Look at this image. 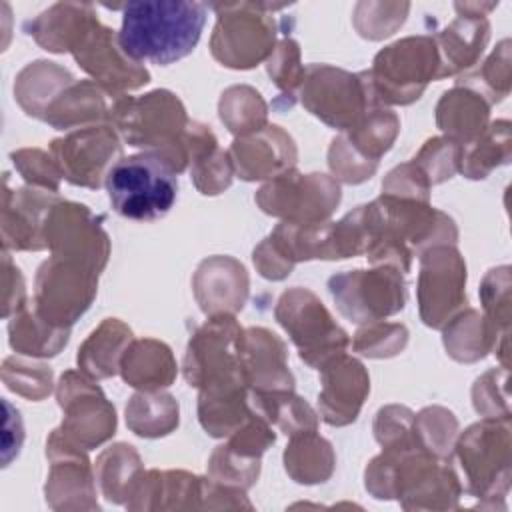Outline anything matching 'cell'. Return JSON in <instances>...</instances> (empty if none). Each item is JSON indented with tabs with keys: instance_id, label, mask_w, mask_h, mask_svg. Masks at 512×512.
Masks as SVG:
<instances>
[{
	"instance_id": "26",
	"label": "cell",
	"mask_w": 512,
	"mask_h": 512,
	"mask_svg": "<svg viewBox=\"0 0 512 512\" xmlns=\"http://www.w3.org/2000/svg\"><path fill=\"white\" fill-rule=\"evenodd\" d=\"M116 98H112L94 80H74L66 86L60 96L46 108L44 122L56 130L72 126H94L110 122V110Z\"/></svg>"
},
{
	"instance_id": "7",
	"label": "cell",
	"mask_w": 512,
	"mask_h": 512,
	"mask_svg": "<svg viewBox=\"0 0 512 512\" xmlns=\"http://www.w3.org/2000/svg\"><path fill=\"white\" fill-rule=\"evenodd\" d=\"M298 96L310 114L342 132L378 108L366 72L352 74L330 64H310Z\"/></svg>"
},
{
	"instance_id": "54",
	"label": "cell",
	"mask_w": 512,
	"mask_h": 512,
	"mask_svg": "<svg viewBox=\"0 0 512 512\" xmlns=\"http://www.w3.org/2000/svg\"><path fill=\"white\" fill-rule=\"evenodd\" d=\"M374 436L382 448L414 442V412L406 406H384L374 420Z\"/></svg>"
},
{
	"instance_id": "12",
	"label": "cell",
	"mask_w": 512,
	"mask_h": 512,
	"mask_svg": "<svg viewBox=\"0 0 512 512\" xmlns=\"http://www.w3.org/2000/svg\"><path fill=\"white\" fill-rule=\"evenodd\" d=\"M416 296L420 318L430 328H444L466 308V262L452 244L420 252Z\"/></svg>"
},
{
	"instance_id": "47",
	"label": "cell",
	"mask_w": 512,
	"mask_h": 512,
	"mask_svg": "<svg viewBox=\"0 0 512 512\" xmlns=\"http://www.w3.org/2000/svg\"><path fill=\"white\" fill-rule=\"evenodd\" d=\"M258 474H260V458H244L236 454L232 448H228V444L218 446L212 452L208 462L210 480L224 486L240 488V490L250 488L256 482Z\"/></svg>"
},
{
	"instance_id": "19",
	"label": "cell",
	"mask_w": 512,
	"mask_h": 512,
	"mask_svg": "<svg viewBox=\"0 0 512 512\" xmlns=\"http://www.w3.org/2000/svg\"><path fill=\"white\" fill-rule=\"evenodd\" d=\"M318 406L326 424H352L370 392V378L362 362L344 354L334 356L320 368Z\"/></svg>"
},
{
	"instance_id": "24",
	"label": "cell",
	"mask_w": 512,
	"mask_h": 512,
	"mask_svg": "<svg viewBox=\"0 0 512 512\" xmlns=\"http://www.w3.org/2000/svg\"><path fill=\"white\" fill-rule=\"evenodd\" d=\"M490 40V22L486 16L458 14L442 32L434 34L440 58V78L462 76L470 72Z\"/></svg>"
},
{
	"instance_id": "49",
	"label": "cell",
	"mask_w": 512,
	"mask_h": 512,
	"mask_svg": "<svg viewBox=\"0 0 512 512\" xmlns=\"http://www.w3.org/2000/svg\"><path fill=\"white\" fill-rule=\"evenodd\" d=\"M2 380L4 384L30 400H42L52 390V370L44 364L6 358L2 364Z\"/></svg>"
},
{
	"instance_id": "30",
	"label": "cell",
	"mask_w": 512,
	"mask_h": 512,
	"mask_svg": "<svg viewBox=\"0 0 512 512\" xmlns=\"http://www.w3.org/2000/svg\"><path fill=\"white\" fill-rule=\"evenodd\" d=\"M490 118V104L474 90L464 86H454L444 92L436 104V124L446 138L458 142L460 146L470 144L478 138Z\"/></svg>"
},
{
	"instance_id": "53",
	"label": "cell",
	"mask_w": 512,
	"mask_h": 512,
	"mask_svg": "<svg viewBox=\"0 0 512 512\" xmlns=\"http://www.w3.org/2000/svg\"><path fill=\"white\" fill-rule=\"evenodd\" d=\"M328 166L336 180L346 184H360L376 172L378 164L360 156L348 142L344 134L336 136L328 148Z\"/></svg>"
},
{
	"instance_id": "23",
	"label": "cell",
	"mask_w": 512,
	"mask_h": 512,
	"mask_svg": "<svg viewBox=\"0 0 512 512\" xmlns=\"http://www.w3.org/2000/svg\"><path fill=\"white\" fill-rule=\"evenodd\" d=\"M192 288L206 316L236 314L248 298V274L236 258L210 256L196 268Z\"/></svg>"
},
{
	"instance_id": "21",
	"label": "cell",
	"mask_w": 512,
	"mask_h": 512,
	"mask_svg": "<svg viewBox=\"0 0 512 512\" xmlns=\"http://www.w3.org/2000/svg\"><path fill=\"white\" fill-rule=\"evenodd\" d=\"M228 154L234 174L246 182L272 180L278 174L292 170L298 158L292 136L276 124H266L250 136L236 138Z\"/></svg>"
},
{
	"instance_id": "14",
	"label": "cell",
	"mask_w": 512,
	"mask_h": 512,
	"mask_svg": "<svg viewBox=\"0 0 512 512\" xmlns=\"http://www.w3.org/2000/svg\"><path fill=\"white\" fill-rule=\"evenodd\" d=\"M240 334L234 314L210 316L188 340L182 362L186 382L198 390L228 380L244 382L238 362Z\"/></svg>"
},
{
	"instance_id": "33",
	"label": "cell",
	"mask_w": 512,
	"mask_h": 512,
	"mask_svg": "<svg viewBox=\"0 0 512 512\" xmlns=\"http://www.w3.org/2000/svg\"><path fill=\"white\" fill-rule=\"evenodd\" d=\"M72 82L74 76L66 68L48 60H36L22 68L16 76L14 96L28 116L42 120L46 108Z\"/></svg>"
},
{
	"instance_id": "40",
	"label": "cell",
	"mask_w": 512,
	"mask_h": 512,
	"mask_svg": "<svg viewBox=\"0 0 512 512\" xmlns=\"http://www.w3.org/2000/svg\"><path fill=\"white\" fill-rule=\"evenodd\" d=\"M400 132L398 116L388 108H372L350 130L342 132L350 146L370 162H380Z\"/></svg>"
},
{
	"instance_id": "34",
	"label": "cell",
	"mask_w": 512,
	"mask_h": 512,
	"mask_svg": "<svg viewBox=\"0 0 512 512\" xmlns=\"http://www.w3.org/2000/svg\"><path fill=\"white\" fill-rule=\"evenodd\" d=\"M332 444L318 436L316 430H306L290 436L284 450V468L292 480L300 484L326 482L334 472Z\"/></svg>"
},
{
	"instance_id": "4",
	"label": "cell",
	"mask_w": 512,
	"mask_h": 512,
	"mask_svg": "<svg viewBox=\"0 0 512 512\" xmlns=\"http://www.w3.org/2000/svg\"><path fill=\"white\" fill-rule=\"evenodd\" d=\"M286 4L224 2L210 4L216 24L210 36L212 56L228 68L248 70L268 60L276 46L274 10Z\"/></svg>"
},
{
	"instance_id": "50",
	"label": "cell",
	"mask_w": 512,
	"mask_h": 512,
	"mask_svg": "<svg viewBox=\"0 0 512 512\" xmlns=\"http://www.w3.org/2000/svg\"><path fill=\"white\" fill-rule=\"evenodd\" d=\"M506 380L508 368H492L476 378L472 386V404L478 414L484 418L510 420Z\"/></svg>"
},
{
	"instance_id": "3",
	"label": "cell",
	"mask_w": 512,
	"mask_h": 512,
	"mask_svg": "<svg viewBox=\"0 0 512 512\" xmlns=\"http://www.w3.org/2000/svg\"><path fill=\"white\" fill-rule=\"evenodd\" d=\"M116 214L152 222L164 218L178 196L176 172L156 154L122 156L104 182Z\"/></svg>"
},
{
	"instance_id": "44",
	"label": "cell",
	"mask_w": 512,
	"mask_h": 512,
	"mask_svg": "<svg viewBox=\"0 0 512 512\" xmlns=\"http://www.w3.org/2000/svg\"><path fill=\"white\" fill-rule=\"evenodd\" d=\"M354 352L368 358H390L400 354L408 344V330L404 324L374 320L358 328L350 342Z\"/></svg>"
},
{
	"instance_id": "48",
	"label": "cell",
	"mask_w": 512,
	"mask_h": 512,
	"mask_svg": "<svg viewBox=\"0 0 512 512\" xmlns=\"http://www.w3.org/2000/svg\"><path fill=\"white\" fill-rule=\"evenodd\" d=\"M266 68L274 84L282 90V96L288 98V106L294 96H298L306 68L300 62V46L292 38H282L276 42L274 52L266 60Z\"/></svg>"
},
{
	"instance_id": "58",
	"label": "cell",
	"mask_w": 512,
	"mask_h": 512,
	"mask_svg": "<svg viewBox=\"0 0 512 512\" xmlns=\"http://www.w3.org/2000/svg\"><path fill=\"white\" fill-rule=\"evenodd\" d=\"M498 4L488 2V4H478V2H456L454 8L458 14H472V16H486L490 10H494Z\"/></svg>"
},
{
	"instance_id": "45",
	"label": "cell",
	"mask_w": 512,
	"mask_h": 512,
	"mask_svg": "<svg viewBox=\"0 0 512 512\" xmlns=\"http://www.w3.org/2000/svg\"><path fill=\"white\" fill-rule=\"evenodd\" d=\"M410 10L408 2L382 4V2H360L354 8V26L360 36L368 40H382L398 26L404 24Z\"/></svg>"
},
{
	"instance_id": "52",
	"label": "cell",
	"mask_w": 512,
	"mask_h": 512,
	"mask_svg": "<svg viewBox=\"0 0 512 512\" xmlns=\"http://www.w3.org/2000/svg\"><path fill=\"white\" fill-rule=\"evenodd\" d=\"M20 176L34 188H42L48 192H58L62 172L54 162L52 154L38 148H22L10 154Z\"/></svg>"
},
{
	"instance_id": "17",
	"label": "cell",
	"mask_w": 512,
	"mask_h": 512,
	"mask_svg": "<svg viewBox=\"0 0 512 512\" xmlns=\"http://www.w3.org/2000/svg\"><path fill=\"white\" fill-rule=\"evenodd\" d=\"M72 54L78 66L112 98L126 96L128 90L150 82V72L120 48L118 34L98 18L92 20Z\"/></svg>"
},
{
	"instance_id": "51",
	"label": "cell",
	"mask_w": 512,
	"mask_h": 512,
	"mask_svg": "<svg viewBox=\"0 0 512 512\" xmlns=\"http://www.w3.org/2000/svg\"><path fill=\"white\" fill-rule=\"evenodd\" d=\"M480 302L484 316L500 330L508 332L510 326V268L498 266L488 270L480 286Z\"/></svg>"
},
{
	"instance_id": "16",
	"label": "cell",
	"mask_w": 512,
	"mask_h": 512,
	"mask_svg": "<svg viewBox=\"0 0 512 512\" xmlns=\"http://www.w3.org/2000/svg\"><path fill=\"white\" fill-rule=\"evenodd\" d=\"M50 154L64 180L74 186L100 188L122 158L120 134L110 124L84 126L52 140Z\"/></svg>"
},
{
	"instance_id": "5",
	"label": "cell",
	"mask_w": 512,
	"mask_h": 512,
	"mask_svg": "<svg viewBox=\"0 0 512 512\" xmlns=\"http://www.w3.org/2000/svg\"><path fill=\"white\" fill-rule=\"evenodd\" d=\"M372 94L382 104H410L428 82L440 80V58L434 36L418 34L382 48L366 70Z\"/></svg>"
},
{
	"instance_id": "32",
	"label": "cell",
	"mask_w": 512,
	"mask_h": 512,
	"mask_svg": "<svg viewBox=\"0 0 512 512\" xmlns=\"http://www.w3.org/2000/svg\"><path fill=\"white\" fill-rule=\"evenodd\" d=\"M444 348L458 362H478L492 352L498 340L508 334L500 332L484 314L474 308L460 310L444 328Z\"/></svg>"
},
{
	"instance_id": "57",
	"label": "cell",
	"mask_w": 512,
	"mask_h": 512,
	"mask_svg": "<svg viewBox=\"0 0 512 512\" xmlns=\"http://www.w3.org/2000/svg\"><path fill=\"white\" fill-rule=\"evenodd\" d=\"M26 306V290L24 278L20 270L12 264L8 252H4V318L16 314L20 308Z\"/></svg>"
},
{
	"instance_id": "18",
	"label": "cell",
	"mask_w": 512,
	"mask_h": 512,
	"mask_svg": "<svg viewBox=\"0 0 512 512\" xmlns=\"http://www.w3.org/2000/svg\"><path fill=\"white\" fill-rule=\"evenodd\" d=\"M86 450L70 444L58 430L46 440L50 474L46 482V502L52 508H98L94 496V474Z\"/></svg>"
},
{
	"instance_id": "25",
	"label": "cell",
	"mask_w": 512,
	"mask_h": 512,
	"mask_svg": "<svg viewBox=\"0 0 512 512\" xmlns=\"http://www.w3.org/2000/svg\"><path fill=\"white\" fill-rule=\"evenodd\" d=\"M98 18L92 4L58 2L24 24L26 32L48 52H72L92 20Z\"/></svg>"
},
{
	"instance_id": "10",
	"label": "cell",
	"mask_w": 512,
	"mask_h": 512,
	"mask_svg": "<svg viewBox=\"0 0 512 512\" xmlns=\"http://www.w3.org/2000/svg\"><path fill=\"white\" fill-rule=\"evenodd\" d=\"M340 198V184L334 176L300 174L296 168L278 174L256 192L262 212L300 224L328 220Z\"/></svg>"
},
{
	"instance_id": "56",
	"label": "cell",
	"mask_w": 512,
	"mask_h": 512,
	"mask_svg": "<svg viewBox=\"0 0 512 512\" xmlns=\"http://www.w3.org/2000/svg\"><path fill=\"white\" fill-rule=\"evenodd\" d=\"M252 260H254V266L258 268V272L268 278V280H284L294 264H290L272 244L268 238H264L256 248H254V254H252Z\"/></svg>"
},
{
	"instance_id": "31",
	"label": "cell",
	"mask_w": 512,
	"mask_h": 512,
	"mask_svg": "<svg viewBox=\"0 0 512 512\" xmlns=\"http://www.w3.org/2000/svg\"><path fill=\"white\" fill-rule=\"evenodd\" d=\"M132 330L118 318H106L78 348V370L92 380H104L120 370L122 354L132 342Z\"/></svg>"
},
{
	"instance_id": "11",
	"label": "cell",
	"mask_w": 512,
	"mask_h": 512,
	"mask_svg": "<svg viewBox=\"0 0 512 512\" xmlns=\"http://www.w3.org/2000/svg\"><path fill=\"white\" fill-rule=\"evenodd\" d=\"M96 292L98 272L80 262L50 256L36 272L32 304L52 326L70 328L90 308Z\"/></svg>"
},
{
	"instance_id": "42",
	"label": "cell",
	"mask_w": 512,
	"mask_h": 512,
	"mask_svg": "<svg viewBox=\"0 0 512 512\" xmlns=\"http://www.w3.org/2000/svg\"><path fill=\"white\" fill-rule=\"evenodd\" d=\"M456 86L478 92L490 106L504 100L510 92V40L504 38L482 64L458 76Z\"/></svg>"
},
{
	"instance_id": "9",
	"label": "cell",
	"mask_w": 512,
	"mask_h": 512,
	"mask_svg": "<svg viewBox=\"0 0 512 512\" xmlns=\"http://www.w3.org/2000/svg\"><path fill=\"white\" fill-rule=\"evenodd\" d=\"M404 272L380 264L372 270H348L328 280L340 314L354 324H368L398 314L406 304Z\"/></svg>"
},
{
	"instance_id": "1",
	"label": "cell",
	"mask_w": 512,
	"mask_h": 512,
	"mask_svg": "<svg viewBox=\"0 0 512 512\" xmlns=\"http://www.w3.org/2000/svg\"><path fill=\"white\" fill-rule=\"evenodd\" d=\"M120 10V48L136 62L168 66L196 48L208 6L192 0H136Z\"/></svg>"
},
{
	"instance_id": "43",
	"label": "cell",
	"mask_w": 512,
	"mask_h": 512,
	"mask_svg": "<svg viewBox=\"0 0 512 512\" xmlns=\"http://www.w3.org/2000/svg\"><path fill=\"white\" fill-rule=\"evenodd\" d=\"M456 434L458 420L442 406H428L414 414V436L418 444L440 460H450Z\"/></svg>"
},
{
	"instance_id": "46",
	"label": "cell",
	"mask_w": 512,
	"mask_h": 512,
	"mask_svg": "<svg viewBox=\"0 0 512 512\" xmlns=\"http://www.w3.org/2000/svg\"><path fill=\"white\" fill-rule=\"evenodd\" d=\"M462 146L446 136L430 138L412 158V162L424 172L430 184L450 180L460 170Z\"/></svg>"
},
{
	"instance_id": "22",
	"label": "cell",
	"mask_w": 512,
	"mask_h": 512,
	"mask_svg": "<svg viewBox=\"0 0 512 512\" xmlns=\"http://www.w3.org/2000/svg\"><path fill=\"white\" fill-rule=\"evenodd\" d=\"M56 192L42 188L10 190L4 178L2 204V244L12 250H44V220L50 208L58 202Z\"/></svg>"
},
{
	"instance_id": "13",
	"label": "cell",
	"mask_w": 512,
	"mask_h": 512,
	"mask_svg": "<svg viewBox=\"0 0 512 512\" xmlns=\"http://www.w3.org/2000/svg\"><path fill=\"white\" fill-rule=\"evenodd\" d=\"M56 398L64 412L62 426L56 430L70 444L92 450L114 436L116 410L100 386L84 372H64L56 388Z\"/></svg>"
},
{
	"instance_id": "6",
	"label": "cell",
	"mask_w": 512,
	"mask_h": 512,
	"mask_svg": "<svg viewBox=\"0 0 512 512\" xmlns=\"http://www.w3.org/2000/svg\"><path fill=\"white\" fill-rule=\"evenodd\" d=\"M274 316L298 348L300 360L310 368L320 370L350 346L346 330L336 324L322 300L308 288L286 290L276 302Z\"/></svg>"
},
{
	"instance_id": "41",
	"label": "cell",
	"mask_w": 512,
	"mask_h": 512,
	"mask_svg": "<svg viewBox=\"0 0 512 512\" xmlns=\"http://www.w3.org/2000/svg\"><path fill=\"white\" fill-rule=\"evenodd\" d=\"M220 120L224 126L240 136H250L266 126L268 106L258 90L252 86H230L222 92L220 104H218Z\"/></svg>"
},
{
	"instance_id": "36",
	"label": "cell",
	"mask_w": 512,
	"mask_h": 512,
	"mask_svg": "<svg viewBox=\"0 0 512 512\" xmlns=\"http://www.w3.org/2000/svg\"><path fill=\"white\" fill-rule=\"evenodd\" d=\"M144 474L138 452L130 444H114L96 460V480L110 502L128 504Z\"/></svg>"
},
{
	"instance_id": "29",
	"label": "cell",
	"mask_w": 512,
	"mask_h": 512,
	"mask_svg": "<svg viewBox=\"0 0 512 512\" xmlns=\"http://www.w3.org/2000/svg\"><path fill=\"white\" fill-rule=\"evenodd\" d=\"M188 154L190 178L202 194L216 196L230 186L234 166L230 154L218 146L210 126L200 122L188 124Z\"/></svg>"
},
{
	"instance_id": "8",
	"label": "cell",
	"mask_w": 512,
	"mask_h": 512,
	"mask_svg": "<svg viewBox=\"0 0 512 512\" xmlns=\"http://www.w3.org/2000/svg\"><path fill=\"white\" fill-rule=\"evenodd\" d=\"M466 476V490L476 498H504L510 488V420L484 418L454 442Z\"/></svg>"
},
{
	"instance_id": "15",
	"label": "cell",
	"mask_w": 512,
	"mask_h": 512,
	"mask_svg": "<svg viewBox=\"0 0 512 512\" xmlns=\"http://www.w3.org/2000/svg\"><path fill=\"white\" fill-rule=\"evenodd\" d=\"M88 206L58 200L44 220V242L52 256L66 258L102 272L110 256V240Z\"/></svg>"
},
{
	"instance_id": "39",
	"label": "cell",
	"mask_w": 512,
	"mask_h": 512,
	"mask_svg": "<svg viewBox=\"0 0 512 512\" xmlns=\"http://www.w3.org/2000/svg\"><path fill=\"white\" fill-rule=\"evenodd\" d=\"M250 404L260 416H264L272 426H278L286 436L318 428L316 412L306 400L296 396L294 390L264 394L250 392Z\"/></svg>"
},
{
	"instance_id": "2",
	"label": "cell",
	"mask_w": 512,
	"mask_h": 512,
	"mask_svg": "<svg viewBox=\"0 0 512 512\" xmlns=\"http://www.w3.org/2000/svg\"><path fill=\"white\" fill-rule=\"evenodd\" d=\"M120 138L142 152L160 156L176 174L190 166L188 116L180 98L168 90L114 100L108 122Z\"/></svg>"
},
{
	"instance_id": "38",
	"label": "cell",
	"mask_w": 512,
	"mask_h": 512,
	"mask_svg": "<svg viewBox=\"0 0 512 512\" xmlns=\"http://www.w3.org/2000/svg\"><path fill=\"white\" fill-rule=\"evenodd\" d=\"M126 424L144 438L166 436L178 426V402L162 390H140L126 404Z\"/></svg>"
},
{
	"instance_id": "55",
	"label": "cell",
	"mask_w": 512,
	"mask_h": 512,
	"mask_svg": "<svg viewBox=\"0 0 512 512\" xmlns=\"http://www.w3.org/2000/svg\"><path fill=\"white\" fill-rule=\"evenodd\" d=\"M430 186L432 184L414 162H404L388 172V176L382 182V194L428 202Z\"/></svg>"
},
{
	"instance_id": "27",
	"label": "cell",
	"mask_w": 512,
	"mask_h": 512,
	"mask_svg": "<svg viewBox=\"0 0 512 512\" xmlns=\"http://www.w3.org/2000/svg\"><path fill=\"white\" fill-rule=\"evenodd\" d=\"M250 412V390L242 380L206 386L198 394V420L214 438L230 436L244 424Z\"/></svg>"
},
{
	"instance_id": "37",
	"label": "cell",
	"mask_w": 512,
	"mask_h": 512,
	"mask_svg": "<svg viewBox=\"0 0 512 512\" xmlns=\"http://www.w3.org/2000/svg\"><path fill=\"white\" fill-rule=\"evenodd\" d=\"M510 152V122H490L478 138L462 146L460 172L470 180H484L494 168L510 162Z\"/></svg>"
},
{
	"instance_id": "28",
	"label": "cell",
	"mask_w": 512,
	"mask_h": 512,
	"mask_svg": "<svg viewBox=\"0 0 512 512\" xmlns=\"http://www.w3.org/2000/svg\"><path fill=\"white\" fill-rule=\"evenodd\" d=\"M124 382L142 392H154L176 380V360L172 350L154 338L132 340L122 354L120 370Z\"/></svg>"
},
{
	"instance_id": "35",
	"label": "cell",
	"mask_w": 512,
	"mask_h": 512,
	"mask_svg": "<svg viewBox=\"0 0 512 512\" xmlns=\"http://www.w3.org/2000/svg\"><path fill=\"white\" fill-rule=\"evenodd\" d=\"M10 346L26 356L32 358H46V356H56L68 342L70 338V328H58L46 322L36 308H20L10 324Z\"/></svg>"
},
{
	"instance_id": "20",
	"label": "cell",
	"mask_w": 512,
	"mask_h": 512,
	"mask_svg": "<svg viewBox=\"0 0 512 512\" xmlns=\"http://www.w3.org/2000/svg\"><path fill=\"white\" fill-rule=\"evenodd\" d=\"M238 362L250 392L294 390V376L288 370L286 344L266 328L242 330L238 340Z\"/></svg>"
}]
</instances>
